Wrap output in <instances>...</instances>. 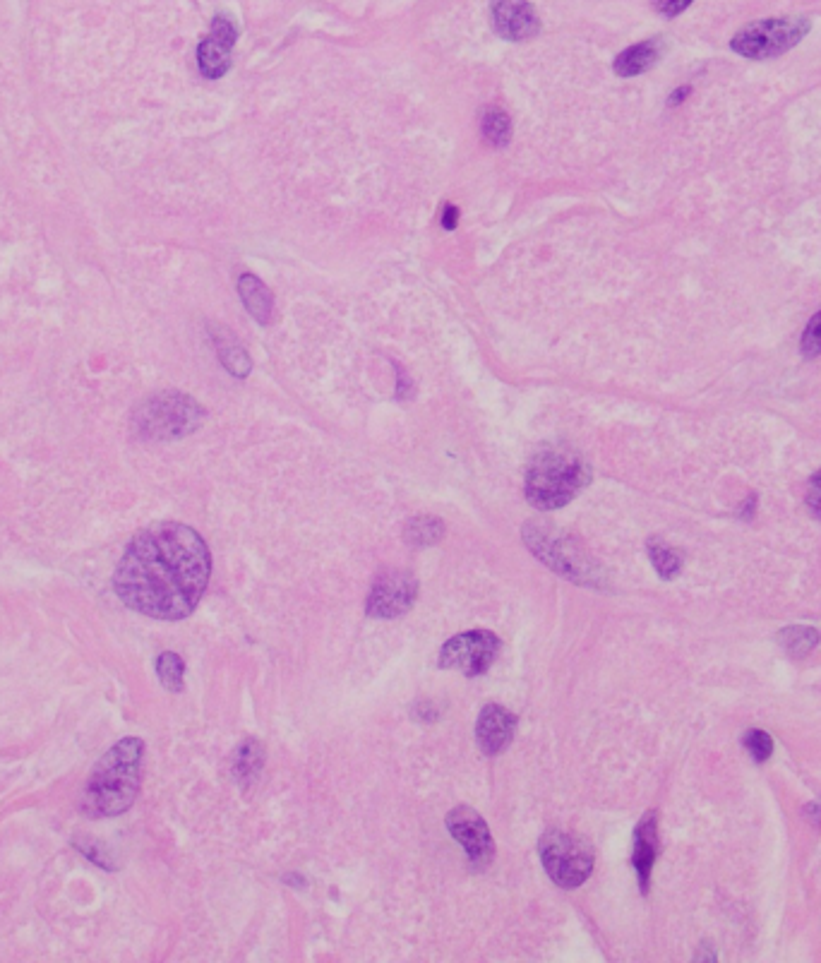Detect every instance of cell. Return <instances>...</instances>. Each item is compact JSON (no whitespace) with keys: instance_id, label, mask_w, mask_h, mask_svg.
<instances>
[{"instance_id":"obj_1","label":"cell","mask_w":821,"mask_h":963,"mask_svg":"<svg viewBox=\"0 0 821 963\" xmlns=\"http://www.w3.org/2000/svg\"><path fill=\"white\" fill-rule=\"evenodd\" d=\"M212 577L205 538L190 526L161 522L140 531L118 562L113 589L135 613L183 620L197 608Z\"/></svg>"},{"instance_id":"obj_2","label":"cell","mask_w":821,"mask_h":963,"mask_svg":"<svg viewBox=\"0 0 821 963\" xmlns=\"http://www.w3.org/2000/svg\"><path fill=\"white\" fill-rule=\"evenodd\" d=\"M142 757L145 743L123 738L99 759L82 798V812L89 819L118 817L133 807L142 786Z\"/></svg>"},{"instance_id":"obj_3","label":"cell","mask_w":821,"mask_h":963,"mask_svg":"<svg viewBox=\"0 0 821 963\" xmlns=\"http://www.w3.org/2000/svg\"><path fill=\"white\" fill-rule=\"evenodd\" d=\"M591 469L579 454L569 450H545L533 457L526 469L524 495L536 510L553 512L572 502L589 486Z\"/></svg>"},{"instance_id":"obj_4","label":"cell","mask_w":821,"mask_h":963,"mask_svg":"<svg viewBox=\"0 0 821 963\" xmlns=\"http://www.w3.org/2000/svg\"><path fill=\"white\" fill-rule=\"evenodd\" d=\"M521 536H524L526 548L560 577L581 586H598V589L603 586L601 565L574 536L541 522L524 524Z\"/></svg>"},{"instance_id":"obj_5","label":"cell","mask_w":821,"mask_h":963,"mask_svg":"<svg viewBox=\"0 0 821 963\" xmlns=\"http://www.w3.org/2000/svg\"><path fill=\"white\" fill-rule=\"evenodd\" d=\"M205 411L183 392H161L142 402L133 414L135 433L145 440H178L200 428Z\"/></svg>"},{"instance_id":"obj_6","label":"cell","mask_w":821,"mask_h":963,"mask_svg":"<svg viewBox=\"0 0 821 963\" xmlns=\"http://www.w3.org/2000/svg\"><path fill=\"white\" fill-rule=\"evenodd\" d=\"M541 863L557 887L577 889L593 872L591 843L572 831L550 829L538 841Z\"/></svg>"},{"instance_id":"obj_7","label":"cell","mask_w":821,"mask_h":963,"mask_svg":"<svg viewBox=\"0 0 821 963\" xmlns=\"http://www.w3.org/2000/svg\"><path fill=\"white\" fill-rule=\"evenodd\" d=\"M809 29L812 22L807 17H766L742 27L730 41V49L749 61H766L795 49Z\"/></svg>"},{"instance_id":"obj_8","label":"cell","mask_w":821,"mask_h":963,"mask_svg":"<svg viewBox=\"0 0 821 963\" xmlns=\"http://www.w3.org/2000/svg\"><path fill=\"white\" fill-rule=\"evenodd\" d=\"M500 637L488 630H469L461 632L445 642L440 649V668L445 671H459L469 678L488 673L497 654H500Z\"/></svg>"},{"instance_id":"obj_9","label":"cell","mask_w":821,"mask_h":963,"mask_svg":"<svg viewBox=\"0 0 821 963\" xmlns=\"http://www.w3.org/2000/svg\"><path fill=\"white\" fill-rule=\"evenodd\" d=\"M416 596H418V582L411 572L387 570L377 574L373 586H370L365 610H368L370 618H380V620L401 618V615H406L413 608Z\"/></svg>"},{"instance_id":"obj_10","label":"cell","mask_w":821,"mask_h":963,"mask_svg":"<svg viewBox=\"0 0 821 963\" xmlns=\"http://www.w3.org/2000/svg\"><path fill=\"white\" fill-rule=\"evenodd\" d=\"M447 829L464 848L473 867H488L495 858V841L485 819L469 805H457L447 815Z\"/></svg>"},{"instance_id":"obj_11","label":"cell","mask_w":821,"mask_h":963,"mask_svg":"<svg viewBox=\"0 0 821 963\" xmlns=\"http://www.w3.org/2000/svg\"><path fill=\"white\" fill-rule=\"evenodd\" d=\"M514 733H517V716L512 711L500 707V704L483 707L476 721V743L483 755L495 757L505 752L512 745Z\"/></svg>"},{"instance_id":"obj_12","label":"cell","mask_w":821,"mask_h":963,"mask_svg":"<svg viewBox=\"0 0 821 963\" xmlns=\"http://www.w3.org/2000/svg\"><path fill=\"white\" fill-rule=\"evenodd\" d=\"M490 13H493L495 32L502 39L509 41H526L536 37L538 17L526 0H493L490 3Z\"/></svg>"},{"instance_id":"obj_13","label":"cell","mask_w":821,"mask_h":963,"mask_svg":"<svg viewBox=\"0 0 821 963\" xmlns=\"http://www.w3.org/2000/svg\"><path fill=\"white\" fill-rule=\"evenodd\" d=\"M656 855H658V819H656V812H649V815L637 824V831H634V851H632V865L634 870H637L639 887L644 894L649 891L651 870H653V863H656Z\"/></svg>"},{"instance_id":"obj_14","label":"cell","mask_w":821,"mask_h":963,"mask_svg":"<svg viewBox=\"0 0 821 963\" xmlns=\"http://www.w3.org/2000/svg\"><path fill=\"white\" fill-rule=\"evenodd\" d=\"M658 58H661V41L649 39L622 51L620 56L615 58L613 68L620 77H637L646 73V70H651L653 65L658 63Z\"/></svg>"},{"instance_id":"obj_15","label":"cell","mask_w":821,"mask_h":963,"mask_svg":"<svg viewBox=\"0 0 821 963\" xmlns=\"http://www.w3.org/2000/svg\"><path fill=\"white\" fill-rule=\"evenodd\" d=\"M238 293H241L248 313L253 315L260 325H269V322H272L274 301L265 281L257 279L255 274H243V277L238 279Z\"/></svg>"},{"instance_id":"obj_16","label":"cell","mask_w":821,"mask_h":963,"mask_svg":"<svg viewBox=\"0 0 821 963\" xmlns=\"http://www.w3.org/2000/svg\"><path fill=\"white\" fill-rule=\"evenodd\" d=\"M231 49L233 46L229 41L214 37V34H209L207 39H202V44L197 46V65H200V73L209 77V80H219V77H224L226 70L231 68Z\"/></svg>"},{"instance_id":"obj_17","label":"cell","mask_w":821,"mask_h":963,"mask_svg":"<svg viewBox=\"0 0 821 963\" xmlns=\"http://www.w3.org/2000/svg\"><path fill=\"white\" fill-rule=\"evenodd\" d=\"M262 767H265V747L257 740H245V743L233 752L231 759V774L241 786H253V781L260 776Z\"/></svg>"},{"instance_id":"obj_18","label":"cell","mask_w":821,"mask_h":963,"mask_svg":"<svg viewBox=\"0 0 821 963\" xmlns=\"http://www.w3.org/2000/svg\"><path fill=\"white\" fill-rule=\"evenodd\" d=\"M214 342H217V354L221 363H224V368L229 370L231 375H236V378H245V375L250 373V358L243 351V346L224 330H219Z\"/></svg>"},{"instance_id":"obj_19","label":"cell","mask_w":821,"mask_h":963,"mask_svg":"<svg viewBox=\"0 0 821 963\" xmlns=\"http://www.w3.org/2000/svg\"><path fill=\"white\" fill-rule=\"evenodd\" d=\"M442 536H445V524L440 517H413L404 529V541L416 548L435 546Z\"/></svg>"},{"instance_id":"obj_20","label":"cell","mask_w":821,"mask_h":963,"mask_svg":"<svg viewBox=\"0 0 821 963\" xmlns=\"http://www.w3.org/2000/svg\"><path fill=\"white\" fill-rule=\"evenodd\" d=\"M483 137L490 147L500 149L507 145L509 137H512V121H509L507 111L493 106V109L483 113Z\"/></svg>"},{"instance_id":"obj_21","label":"cell","mask_w":821,"mask_h":963,"mask_svg":"<svg viewBox=\"0 0 821 963\" xmlns=\"http://www.w3.org/2000/svg\"><path fill=\"white\" fill-rule=\"evenodd\" d=\"M649 555L656 572L661 574L663 579H675L682 570V558L677 550H673L668 543H663L661 538H651L649 541Z\"/></svg>"},{"instance_id":"obj_22","label":"cell","mask_w":821,"mask_h":963,"mask_svg":"<svg viewBox=\"0 0 821 963\" xmlns=\"http://www.w3.org/2000/svg\"><path fill=\"white\" fill-rule=\"evenodd\" d=\"M157 675L161 685L169 692H183L185 687V663L173 651H164L157 659Z\"/></svg>"},{"instance_id":"obj_23","label":"cell","mask_w":821,"mask_h":963,"mask_svg":"<svg viewBox=\"0 0 821 963\" xmlns=\"http://www.w3.org/2000/svg\"><path fill=\"white\" fill-rule=\"evenodd\" d=\"M781 647L793 656H805L819 644V632L812 627H788L781 632Z\"/></svg>"},{"instance_id":"obj_24","label":"cell","mask_w":821,"mask_h":963,"mask_svg":"<svg viewBox=\"0 0 821 963\" xmlns=\"http://www.w3.org/2000/svg\"><path fill=\"white\" fill-rule=\"evenodd\" d=\"M745 747H747L749 755H752L754 762H766V759H769L771 752H773V740H771L769 733L754 728V731H749L745 735Z\"/></svg>"},{"instance_id":"obj_25","label":"cell","mask_w":821,"mask_h":963,"mask_svg":"<svg viewBox=\"0 0 821 963\" xmlns=\"http://www.w3.org/2000/svg\"><path fill=\"white\" fill-rule=\"evenodd\" d=\"M800 349H802V356L809 358V361L821 354V310L812 317V320H809V325L805 327Z\"/></svg>"},{"instance_id":"obj_26","label":"cell","mask_w":821,"mask_h":963,"mask_svg":"<svg viewBox=\"0 0 821 963\" xmlns=\"http://www.w3.org/2000/svg\"><path fill=\"white\" fill-rule=\"evenodd\" d=\"M77 848H80L82 853L87 855L89 860H94V863L101 865V867H106V870H113V865L111 863V858L109 855L104 853V843H99V841H85V839H77Z\"/></svg>"},{"instance_id":"obj_27","label":"cell","mask_w":821,"mask_h":963,"mask_svg":"<svg viewBox=\"0 0 821 963\" xmlns=\"http://www.w3.org/2000/svg\"><path fill=\"white\" fill-rule=\"evenodd\" d=\"M692 3H694V0H651L653 10H656V13H661L663 17L682 15Z\"/></svg>"},{"instance_id":"obj_28","label":"cell","mask_w":821,"mask_h":963,"mask_svg":"<svg viewBox=\"0 0 821 963\" xmlns=\"http://www.w3.org/2000/svg\"><path fill=\"white\" fill-rule=\"evenodd\" d=\"M209 34H214V37H219V39L229 41L231 46L236 44V39H238V29H236V25H233V22L229 20V17H224V15L214 17V22H212V32H209Z\"/></svg>"},{"instance_id":"obj_29","label":"cell","mask_w":821,"mask_h":963,"mask_svg":"<svg viewBox=\"0 0 821 963\" xmlns=\"http://www.w3.org/2000/svg\"><path fill=\"white\" fill-rule=\"evenodd\" d=\"M807 505L812 507V512L821 517V469L809 478V488H807Z\"/></svg>"},{"instance_id":"obj_30","label":"cell","mask_w":821,"mask_h":963,"mask_svg":"<svg viewBox=\"0 0 821 963\" xmlns=\"http://www.w3.org/2000/svg\"><path fill=\"white\" fill-rule=\"evenodd\" d=\"M457 221H459V209L457 207L447 205L445 209H442V229L454 231V229H457Z\"/></svg>"},{"instance_id":"obj_31","label":"cell","mask_w":821,"mask_h":963,"mask_svg":"<svg viewBox=\"0 0 821 963\" xmlns=\"http://www.w3.org/2000/svg\"><path fill=\"white\" fill-rule=\"evenodd\" d=\"M397 375H399V385H397V399H409L411 397V382L406 380V373H404V368H399L397 366Z\"/></svg>"},{"instance_id":"obj_32","label":"cell","mask_w":821,"mask_h":963,"mask_svg":"<svg viewBox=\"0 0 821 963\" xmlns=\"http://www.w3.org/2000/svg\"><path fill=\"white\" fill-rule=\"evenodd\" d=\"M689 94H692V87L685 85V87H680V89H675L673 94H670V99H668V106H677V104H682Z\"/></svg>"}]
</instances>
